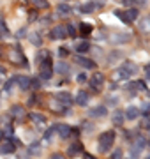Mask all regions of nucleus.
<instances>
[{
  "label": "nucleus",
  "mask_w": 150,
  "mask_h": 159,
  "mask_svg": "<svg viewBox=\"0 0 150 159\" xmlns=\"http://www.w3.org/2000/svg\"><path fill=\"white\" fill-rule=\"evenodd\" d=\"M50 159H65V157H64V154L55 152V154H51V156H50Z\"/></svg>",
  "instance_id": "obj_36"
},
{
  "label": "nucleus",
  "mask_w": 150,
  "mask_h": 159,
  "mask_svg": "<svg viewBox=\"0 0 150 159\" xmlns=\"http://www.w3.org/2000/svg\"><path fill=\"white\" fill-rule=\"evenodd\" d=\"M110 39L115 44H122V43H129L131 41V34H113Z\"/></svg>",
  "instance_id": "obj_13"
},
{
  "label": "nucleus",
  "mask_w": 150,
  "mask_h": 159,
  "mask_svg": "<svg viewBox=\"0 0 150 159\" xmlns=\"http://www.w3.org/2000/svg\"><path fill=\"white\" fill-rule=\"evenodd\" d=\"M145 78L150 80V64H147V66H145Z\"/></svg>",
  "instance_id": "obj_40"
},
{
  "label": "nucleus",
  "mask_w": 150,
  "mask_h": 159,
  "mask_svg": "<svg viewBox=\"0 0 150 159\" xmlns=\"http://www.w3.org/2000/svg\"><path fill=\"white\" fill-rule=\"evenodd\" d=\"M0 76H6V69L2 67V66H0Z\"/></svg>",
  "instance_id": "obj_43"
},
{
  "label": "nucleus",
  "mask_w": 150,
  "mask_h": 159,
  "mask_svg": "<svg viewBox=\"0 0 150 159\" xmlns=\"http://www.w3.org/2000/svg\"><path fill=\"white\" fill-rule=\"evenodd\" d=\"M55 131H57L58 134H60V138H64V140H67L71 136V133H73V129L65 124H57L55 125Z\"/></svg>",
  "instance_id": "obj_5"
},
{
  "label": "nucleus",
  "mask_w": 150,
  "mask_h": 159,
  "mask_svg": "<svg viewBox=\"0 0 150 159\" xmlns=\"http://www.w3.org/2000/svg\"><path fill=\"white\" fill-rule=\"evenodd\" d=\"M115 14H117L118 18H120V20H122L124 23H133L134 20L138 18V9H136V7H129V9H127L126 12H122V11H117Z\"/></svg>",
  "instance_id": "obj_3"
},
{
  "label": "nucleus",
  "mask_w": 150,
  "mask_h": 159,
  "mask_svg": "<svg viewBox=\"0 0 150 159\" xmlns=\"http://www.w3.org/2000/svg\"><path fill=\"white\" fill-rule=\"evenodd\" d=\"M0 34H7V29L4 25V20H0Z\"/></svg>",
  "instance_id": "obj_38"
},
{
  "label": "nucleus",
  "mask_w": 150,
  "mask_h": 159,
  "mask_svg": "<svg viewBox=\"0 0 150 159\" xmlns=\"http://www.w3.org/2000/svg\"><path fill=\"white\" fill-rule=\"evenodd\" d=\"M69 156H76V154H80V152H83V143H80V142H74L73 145L69 147Z\"/></svg>",
  "instance_id": "obj_23"
},
{
  "label": "nucleus",
  "mask_w": 150,
  "mask_h": 159,
  "mask_svg": "<svg viewBox=\"0 0 150 159\" xmlns=\"http://www.w3.org/2000/svg\"><path fill=\"white\" fill-rule=\"evenodd\" d=\"M57 101H60L64 106H69L71 102H73V97H71L69 92H57V96H55Z\"/></svg>",
  "instance_id": "obj_9"
},
{
  "label": "nucleus",
  "mask_w": 150,
  "mask_h": 159,
  "mask_svg": "<svg viewBox=\"0 0 150 159\" xmlns=\"http://www.w3.org/2000/svg\"><path fill=\"white\" fill-rule=\"evenodd\" d=\"M0 136H2V131H0Z\"/></svg>",
  "instance_id": "obj_45"
},
{
  "label": "nucleus",
  "mask_w": 150,
  "mask_h": 159,
  "mask_svg": "<svg viewBox=\"0 0 150 159\" xmlns=\"http://www.w3.org/2000/svg\"><path fill=\"white\" fill-rule=\"evenodd\" d=\"M20 159H25V157H23V156H20Z\"/></svg>",
  "instance_id": "obj_44"
},
{
  "label": "nucleus",
  "mask_w": 150,
  "mask_h": 159,
  "mask_svg": "<svg viewBox=\"0 0 150 159\" xmlns=\"http://www.w3.org/2000/svg\"><path fill=\"white\" fill-rule=\"evenodd\" d=\"M139 113H143V115H148L150 113V102H143V104H141Z\"/></svg>",
  "instance_id": "obj_31"
},
{
  "label": "nucleus",
  "mask_w": 150,
  "mask_h": 159,
  "mask_svg": "<svg viewBox=\"0 0 150 159\" xmlns=\"http://www.w3.org/2000/svg\"><path fill=\"white\" fill-rule=\"evenodd\" d=\"M83 159H97V157H94L92 154H87V152H85V154H83Z\"/></svg>",
  "instance_id": "obj_42"
},
{
  "label": "nucleus",
  "mask_w": 150,
  "mask_h": 159,
  "mask_svg": "<svg viewBox=\"0 0 150 159\" xmlns=\"http://www.w3.org/2000/svg\"><path fill=\"white\" fill-rule=\"evenodd\" d=\"M16 78H18V76L7 80L6 85H4V92H7V94H12V89H14V85H16Z\"/></svg>",
  "instance_id": "obj_25"
},
{
  "label": "nucleus",
  "mask_w": 150,
  "mask_h": 159,
  "mask_svg": "<svg viewBox=\"0 0 150 159\" xmlns=\"http://www.w3.org/2000/svg\"><path fill=\"white\" fill-rule=\"evenodd\" d=\"M94 7H95V4H94V2H88V4H85V6L80 7V11L87 14V12H92L94 11Z\"/></svg>",
  "instance_id": "obj_27"
},
{
  "label": "nucleus",
  "mask_w": 150,
  "mask_h": 159,
  "mask_svg": "<svg viewBox=\"0 0 150 159\" xmlns=\"http://www.w3.org/2000/svg\"><path fill=\"white\" fill-rule=\"evenodd\" d=\"M122 69H126L131 76L138 73V66H136L134 62H131V60H126V62H124V66H122Z\"/></svg>",
  "instance_id": "obj_20"
},
{
  "label": "nucleus",
  "mask_w": 150,
  "mask_h": 159,
  "mask_svg": "<svg viewBox=\"0 0 150 159\" xmlns=\"http://www.w3.org/2000/svg\"><path fill=\"white\" fill-rule=\"evenodd\" d=\"M88 115H90L92 119H103V117L108 115V110L104 108V106H95V108H92L88 111Z\"/></svg>",
  "instance_id": "obj_6"
},
{
  "label": "nucleus",
  "mask_w": 150,
  "mask_h": 159,
  "mask_svg": "<svg viewBox=\"0 0 150 159\" xmlns=\"http://www.w3.org/2000/svg\"><path fill=\"white\" fill-rule=\"evenodd\" d=\"M53 71L58 74H67L69 73V64H65V62H58L53 66Z\"/></svg>",
  "instance_id": "obj_19"
},
{
  "label": "nucleus",
  "mask_w": 150,
  "mask_h": 159,
  "mask_svg": "<svg viewBox=\"0 0 150 159\" xmlns=\"http://www.w3.org/2000/svg\"><path fill=\"white\" fill-rule=\"evenodd\" d=\"M53 76V64L50 57L41 58V71H39V78L41 80H50Z\"/></svg>",
  "instance_id": "obj_2"
},
{
  "label": "nucleus",
  "mask_w": 150,
  "mask_h": 159,
  "mask_svg": "<svg viewBox=\"0 0 150 159\" xmlns=\"http://www.w3.org/2000/svg\"><path fill=\"white\" fill-rule=\"evenodd\" d=\"M139 125H141V127H150V119H148V117H147V119H143Z\"/></svg>",
  "instance_id": "obj_37"
},
{
  "label": "nucleus",
  "mask_w": 150,
  "mask_h": 159,
  "mask_svg": "<svg viewBox=\"0 0 150 159\" xmlns=\"http://www.w3.org/2000/svg\"><path fill=\"white\" fill-rule=\"evenodd\" d=\"M50 37H51V39H64V37H67L65 27H62V25H57V27L51 30V35H50Z\"/></svg>",
  "instance_id": "obj_8"
},
{
  "label": "nucleus",
  "mask_w": 150,
  "mask_h": 159,
  "mask_svg": "<svg viewBox=\"0 0 150 159\" xmlns=\"http://www.w3.org/2000/svg\"><path fill=\"white\" fill-rule=\"evenodd\" d=\"M41 150H42V148H41V143H30L29 145V148H27V152L30 154V156H41Z\"/></svg>",
  "instance_id": "obj_22"
},
{
  "label": "nucleus",
  "mask_w": 150,
  "mask_h": 159,
  "mask_svg": "<svg viewBox=\"0 0 150 159\" xmlns=\"http://www.w3.org/2000/svg\"><path fill=\"white\" fill-rule=\"evenodd\" d=\"M90 85H92V89H101V87L104 85V76L103 73H95L92 76V80H90Z\"/></svg>",
  "instance_id": "obj_11"
},
{
  "label": "nucleus",
  "mask_w": 150,
  "mask_h": 159,
  "mask_svg": "<svg viewBox=\"0 0 150 159\" xmlns=\"http://www.w3.org/2000/svg\"><path fill=\"white\" fill-rule=\"evenodd\" d=\"M65 32H67V35H69V37H74V35H76V30H74V27H73V25H67V27H65Z\"/></svg>",
  "instance_id": "obj_34"
},
{
  "label": "nucleus",
  "mask_w": 150,
  "mask_h": 159,
  "mask_svg": "<svg viewBox=\"0 0 150 159\" xmlns=\"http://www.w3.org/2000/svg\"><path fill=\"white\" fill-rule=\"evenodd\" d=\"M16 83L20 85V89H21V90H29L30 85H32V78H29V76H18Z\"/></svg>",
  "instance_id": "obj_12"
},
{
  "label": "nucleus",
  "mask_w": 150,
  "mask_h": 159,
  "mask_svg": "<svg viewBox=\"0 0 150 159\" xmlns=\"http://www.w3.org/2000/svg\"><path fill=\"white\" fill-rule=\"evenodd\" d=\"M80 32H81V35H90L92 34V27L88 25V23H81V27H80Z\"/></svg>",
  "instance_id": "obj_26"
},
{
  "label": "nucleus",
  "mask_w": 150,
  "mask_h": 159,
  "mask_svg": "<svg viewBox=\"0 0 150 159\" xmlns=\"http://www.w3.org/2000/svg\"><path fill=\"white\" fill-rule=\"evenodd\" d=\"M74 62L80 64L83 69H92L94 66H95V64H94V60H90V58H87V57H81V55L74 57Z\"/></svg>",
  "instance_id": "obj_7"
},
{
  "label": "nucleus",
  "mask_w": 150,
  "mask_h": 159,
  "mask_svg": "<svg viewBox=\"0 0 150 159\" xmlns=\"http://www.w3.org/2000/svg\"><path fill=\"white\" fill-rule=\"evenodd\" d=\"M113 143H115V133L113 131H104L103 134L99 136V148H101V152H108Z\"/></svg>",
  "instance_id": "obj_1"
},
{
  "label": "nucleus",
  "mask_w": 150,
  "mask_h": 159,
  "mask_svg": "<svg viewBox=\"0 0 150 159\" xmlns=\"http://www.w3.org/2000/svg\"><path fill=\"white\" fill-rule=\"evenodd\" d=\"M124 120H126V117H124V111H120V110L113 111V115H111V122H113L115 125H122V124H124Z\"/></svg>",
  "instance_id": "obj_17"
},
{
  "label": "nucleus",
  "mask_w": 150,
  "mask_h": 159,
  "mask_svg": "<svg viewBox=\"0 0 150 159\" xmlns=\"http://www.w3.org/2000/svg\"><path fill=\"white\" fill-rule=\"evenodd\" d=\"M124 152H122V148H115V152L111 154V159H122Z\"/></svg>",
  "instance_id": "obj_33"
},
{
  "label": "nucleus",
  "mask_w": 150,
  "mask_h": 159,
  "mask_svg": "<svg viewBox=\"0 0 150 159\" xmlns=\"http://www.w3.org/2000/svg\"><path fill=\"white\" fill-rule=\"evenodd\" d=\"M57 11H58V14H69V12H71V7L67 6V4H60V6L57 7Z\"/></svg>",
  "instance_id": "obj_28"
},
{
  "label": "nucleus",
  "mask_w": 150,
  "mask_h": 159,
  "mask_svg": "<svg viewBox=\"0 0 150 159\" xmlns=\"http://www.w3.org/2000/svg\"><path fill=\"white\" fill-rule=\"evenodd\" d=\"M139 29L143 30V32H148V30H150V16H148V18H145L143 21L139 23Z\"/></svg>",
  "instance_id": "obj_30"
},
{
  "label": "nucleus",
  "mask_w": 150,
  "mask_h": 159,
  "mask_svg": "<svg viewBox=\"0 0 150 159\" xmlns=\"http://www.w3.org/2000/svg\"><path fill=\"white\" fill-rule=\"evenodd\" d=\"M148 129H150V127H148Z\"/></svg>",
  "instance_id": "obj_47"
},
{
  "label": "nucleus",
  "mask_w": 150,
  "mask_h": 159,
  "mask_svg": "<svg viewBox=\"0 0 150 159\" xmlns=\"http://www.w3.org/2000/svg\"><path fill=\"white\" fill-rule=\"evenodd\" d=\"M32 4H34L35 7H39V9H46V7H50V4H48L46 0H32Z\"/></svg>",
  "instance_id": "obj_29"
},
{
  "label": "nucleus",
  "mask_w": 150,
  "mask_h": 159,
  "mask_svg": "<svg viewBox=\"0 0 150 159\" xmlns=\"http://www.w3.org/2000/svg\"><path fill=\"white\" fill-rule=\"evenodd\" d=\"M88 99H90V96H88V92H85V90H80L78 92V94H76V104H78V106H85V104H87L88 102Z\"/></svg>",
  "instance_id": "obj_14"
},
{
  "label": "nucleus",
  "mask_w": 150,
  "mask_h": 159,
  "mask_svg": "<svg viewBox=\"0 0 150 159\" xmlns=\"http://www.w3.org/2000/svg\"><path fill=\"white\" fill-rule=\"evenodd\" d=\"M129 76H131V74L127 73L126 69H118V71L113 73V81H122V80H127Z\"/></svg>",
  "instance_id": "obj_21"
},
{
  "label": "nucleus",
  "mask_w": 150,
  "mask_h": 159,
  "mask_svg": "<svg viewBox=\"0 0 150 159\" xmlns=\"http://www.w3.org/2000/svg\"><path fill=\"white\" fill-rule=\"evenodd\" d=\"M148 96H150V92H148Z\"/></svg>",
  "instance_id": "obj_46"
},
{
  "label": "nucleus",
  "mask_w": 150,
  "mask_h": 159,
  "mask_svg": "<svg viewBox=\"0 0 150 159\" xmlns=\"http://www.w3.org/2000/svg\"><path fill=\"white\" fill-rule=\"evenodd\" d=\"M145 147H147V140H145L143 136H136L133 140V147H131V154H133L134 157L138 156L139 152H143Z\"/></svg>",
  "instance_id": "obj_4"
},
{
  "label": "nucleus",
  "mask_w": 150,
  "mask_h": 159,
  "mask_svg": "<svg viewBox=\"0 0 150 159\" xmlns=\"http://www.w3.org/2000/svg\"><path fill=\"white\" fill-rule=\"evenodd\" d=\"M29 119L34 120L35 124H44V122H46V117H44V115L42 113H35V111H32V113L29 115Z\"/></svg>",
  "instance_id": "obj_24"
},
{
  "label": "nucleus",
  "mask_w": 150,
  "mask_h": 159,
  "mask_svg": "<svg viewBox=\"0 0 150 159\" xmlns=\"http://www.w3.org/2000/svg\"><path fill=\"white\" fill-rule=\"evenodd\" d=\"M58 55H60V57H65V55H67V50H65V48H58Z\"/></svg>",
  "instance_id": "obj_41"
},
{
  "label": "nucleus",
  "mask_w": 150,
  "mask_h": 159,
  "mask_svg": "<svg viewBox=\"0 0 150 159\" xmlns=\"http://www.w3.org/2000/svg\"><path fill=\"white\" fill-rule=\"evenodd\" d=\"M30 41H32L35 46H41V43H42L41 37H39V34H30Z\"/></svg>",
  "instance_id": "obj_32"
},
{
  "label": "nucleus",
  "mask_w": 150,
  "mask_h": 159,
  "mask_svg": "<svg viewBox=\"0 0 150 159\" xmlns=\"http://www.w3.org/2000/svg\"><path fill=\"white\" fill-rule=\"evenodd\" d=\"M87 74L85 73H81V74H78V76H76V81H78V83H85V81H87Z\"/></svg>",
  "instance_id": "obj_35"
},
{
  "label": "nucleus",
  "mask_w": 150,
  "mask_h": 159,
  "mask_svg": "<svg viewBox=\"0 0 150 159\" xmlns=\"http://www.w3.org/2000/svg\"><path fill=\"white\" fill-rule=\"evenodd\" d=\"M11 115H12V117H16L18 120H21L27 113H25V108H23V106H20V104H14V106L11 108Z\"/></svg>",
  "instance_id": "obj_16"
},
{
  "label": "nucleus",
  "mask_w": 150,
  "mask_h": 159,
  "mask_svg": "<svg viewBox=\"0 0 150 159\" xmlns=\"http://www.w3.org/2000/svg\"><path fill=\"white\" fill-rule=\"evenodd\" d=\"M138 115H139V110L136 108V106H127L124 117H126L127 120H134V119H138Z\"/></svg>",
  "instance_id": "obj_15"
},
{
  "label": "nucleus",
  "mask_w": 150,
  "mask_h": 159,
  "mask_svg": "<svg viewBox=\"0 0 150 159\" xmlns=\"http://www.w3.org/2000/svg\"><path fill=\"white\" fill-rule=\"evenodd\" d=\"M74 48L78 53H87V51H90V43L88 41H78Z\"/></svg>",
  "instance_id": "obj_18"
},
{
  "label": "nucleus",
  "mask_w": 150,
  "mask_h": 159,
  "mask_svg": "<svg viewBox=\"0 0 150 159\" xmlns=\"http://www.w3.org/2000/svg\"><path fill=\"white\" fill-rule=\"evenodd\" d=\"M126 7H134V0H122Z\"/></svg>",
  "instance_id": "obj_39"
},
{
  "label": "nucleus",
  "mask_w": 150,
  "mask_h": 159,
  "mask_svg": "<svg viewBox=\"0 0 150 159\" xmlns=\"http://www.w3.org/2000/svg\"><path fill=\"white\" fill-rule=\"evenodd\" d=\"M14 150H16V147H14L12 140H7V142L0 143V154H12Z\"/></svg>",
  "instance_id": "obj_10"
}]
</instances>
